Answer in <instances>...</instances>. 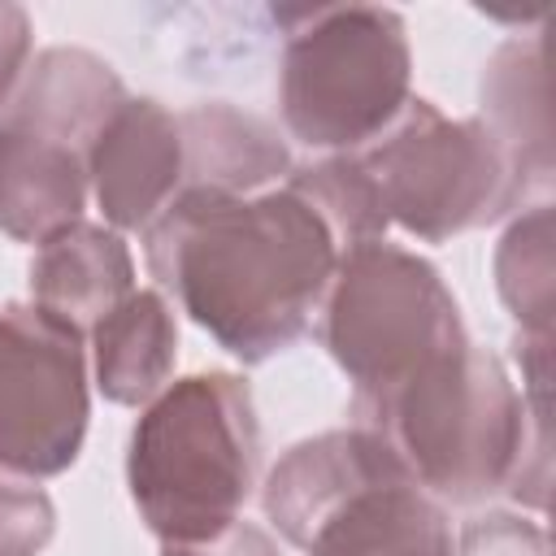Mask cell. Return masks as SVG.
Returning a JSON list of instances; mask_svg holds the SVG:
<instances>
[{"label":"cell","mask_w":556,"mask_h":556,"mask_svg":"<svg viewBox=\"0 0 556 556\" xmlns=\"http://www.w3.org/2000/svg\"><path fill=\"white\" fill-rule=\"evenodd\" d=\"M339 252L291 182L252 195L178 191L143 230L161 295L243 365L278 356L313 326Z\"/></svg>","instance_id":"6da1fadb"},{"label":"cell","mask_w":556,"mask_h":556,"mask_svg":"<svg viewBox=\"0 0 556 556\" xmlns=\"http://www.w3.org/2000/svg\"><path fill=\"white\" fill-rule=\"evenodd\" d=\"M356 426L378 434L404 473L434 500L478 504L526 486V456L547 439V395L534 404L513 387L504 361L473 339L439 352L378 395H352Z\"/></svg>","instance_id":"7a4b0ae2"},{"label":"cell","mask_w":556,"mask_h":556,"mask_svg":"<svg viewBox=\"0 0 556 556\" xmlns=\"http://www.w3.org/2000/svg\"><path fill=\"white\" fill-rule=\"evenodd\" d=\"M261 465L256 404L243 378L208 369L156 391L126 447V486L161 543L208 539L230 526Z\"/></svg>","instance_id":"3957f363"},{"label":"cell","mask_w":556,"mask_h":556,"mask_svg":"<svg viewBox=\"0 0 556 556\" xmlns=\"http://www.w3.org/2000/svg\"><path fill=\"white\" fill-rule=\"evenodd\" d=\"M352 161L382 222L426 243L500 222L534 187L478 117H447L421 96H408L400 117L374 143L356 148Z\"/></svg>","instance_id":"277c9868"},{"label":"cell","mask_w":556,"mask_h":556,"mask_svg":"<svg viewBox=\"0 0 556 556\" xmlns=\"http://www.w3.org/2000/svg\"><path fill=\"white\" fill-rule=\"evenodd\" d=\"M413 52L404 17L378 4L295 13L278 65V104L291 139L321 152L374 143L408 104Z\"/></svg>","instance_id":"5b68a950"},{"label":"cell","mask_w":556,"mask_h":556,"mask_svg":"<svg viewBox=\"0 0 556 556\" xmlns=\"http://www.w3.org/2000/svg\"><path fill=\"white\" fill-rule=\"evenodd\" d=\"M317 334L352 378L356 395H378L469 339L443 274L387 239H365L339 252L317 304Z\"/></svg>","instance_id":"8992f818"},{"label":"cell","mask_w":556,"mask_h":556,"mask_svg":"<svg viewBox=\"0 0 556 556\" xmlns=\"http://www.w3.org/2000/svg\"><path fill=\"white\" fill-rule=\"evenodd\" d=\"M87 339L48 308H0V473L56 478L87 439Z\"/></svg>","instance_id":"52a82bcc"},{"label":"cell","mask_w":556,"mask_h":556,"mask_svg":"<svg viewBox=\"0 0 556 556\" xmlns=\"http://www.w3.org/2000/svg\"><path fill=\"white\" fill-rule=\"evenodd\" d=\"M87 182L117 235H143L182 191L178 113H169L161 100L126 96L87 148Z\"/></svg>","instance_id":"ba28073f"},{"label":"cell","mask_w":556,"mask_h":556,"mask_svg":"<svg viewBox=\"0 0 556 556\" xmlns=\"http://www.w3.org/2000/svg\"><path fill=\"white\" fill-rule=\"evenodd\" d=\"M387 473H404V465L391 456V447L378 434L361 426L326 430L278 456V465L265 478L261 504L274 530L291 547H300L352 491Z\"/></svg>","instance_id":"9c48e42d"},{"label":"cell","mask_w":556,"mask_h":556,"mask_svg":"<svg viewBox=\"0 0 556 556\" xmlns=\"http://www.w3.org/2000/svg\"><path fill=\"white\" fill-rule=\"evenodd\" d=\"M87 148L52 130L0 117V230L17 243H43L83 222Z\"/></svg>","instance_id":"30bf717a"},{"label":"cell","mask_w":556,"mask_h":556,"mask_svg":"<svg viewBox=\"0 0 556 556\" xmlns=\"http://www.w3.org/2000/svg\"><path fill=\"white\" fill-rule=\"evenodd\" d=\"M304 556H452L447 513L408 473L352 491L304 543Z\"/></svg>","instance_id":"8fae6325"},{"label":"cell","mask_w":556,"mask_h":556,"mask_svg":"<svg viewBox=\"0 0 556 556\" xmlns=\"http://www.w3.org/2000/svg\"><path fill=\"white\" fill-rule=\"evenodd\" d=\"M130 291H135V261L113 226L74 222L52 239H43L30 261L35 304L61 317L65 326H74L83 339Z\"/></svg>","instance_id":"7c38bea8"},{"label":"cell","mask_w":556,"mask_h":556,"mask_svg":"<svg viewBox=\"0 0 556 556\" xmlns=\"http://www.w3.org/2000/svg\"><path fill=\"white\" fill-rule=\"evenodd\" d=\"M178 135H182V191L252 195L287 182V174L295 169L282 135L265 117L222 100L182 109Z\"/></svg>","instance_id":"4fadbf2b"},{"label":"cell","mask_w":556,"mask_h":556,"mask_svg":"<svg viewBox=\"0 0 556 556\" xmlns=\"http://www.w3.org/2000/svg\"><path fill=\"white\" fill-rule=\"evenodd\" d=\"M91 369L96 387L113 404H148L169 387L178 361V326L174 308L161 291H130L113 313H104L91 330Z\"/></svg>","instance_id":"5bb4252c"},{"label":"cell","mask_w":556,"mask_h":556,"mask_svg":"<svg viewBox=\"0 0 556 556\" xmlns=\"http://www.w3.org/2000/svg\"><path fill=\"white\" fill-rule=\"evenodd\" d=\"M530 174L547 182L552 174V130H547V83L539 39H508L495 48L482 74V117H478Z\"/></svg>","instance_id":"9a60e30c"},{"label":"cell","mask_w":556,"mask_h":556,"mask_svg":"<svg viewBox=\"0 0 556 556\" xmlns=\"http://www.w3.org/2000/svg\"><path fill=\"white\" fill-rule=\"evenodd\" d=\"M495 287L530 339L547 343L552 326V208L534 204L495 248Z\"/></svg>","instance_id":"2e32d148"},{"label":"cell","mask_w":556,"mask_h":556,"mask_svg":"<svg viewBox=\"0 0 556 556\" xmlns=\"http://www.w3.org/2000/svg\"><path fill=\"white\" fill-rule=\"evenodd\" d=\"M56 534L52 495L17 473H0V556H39Z\"/></svg>","instance_id":"e0dca14e"},{"label":"cell","mask_w":556,"mask_h":556,"mask_svg":"<svg viewBox=\"0 0 556 556\" xmlns=\"http://www.w3.org/2000/svg\"><path fill=\"white\" fill-rule=\"evenodd\" d=\"M452 556H552V547L543 526L513 513H486L460 530V543Z\"/></svg>","instance_id":"ac0fdd59"},{"label":"cell","mask_w":556,"mask_h":556,"mask_svg":"<svg viewBox=\"0 0 556 556\" xmlns=\"http://www.w3.org/2000/svg\"><path fill=\"white\" fill-rule=\"evenodd\" d=\"M161 556H278V543L269 539L265 526L235 517L208 539H187V543H161Z\"/></svg>","instance_id":"d6986e66"},{"label":"cell","mask_w":556,"mask_h":556,"mask_svg":"<svg viewBox=\"0 0 556 556\" xmlns=\"http://www.w3.org/2000/svg\"><path fill=\"white\" fill-rule=\"evenodd\" d=\"M30 43H35L30 13L13 0H0V109L9 104V96L17 91L30 65Z\"/></svg>","instance_id":"ffe728a7"}]
</instances>
